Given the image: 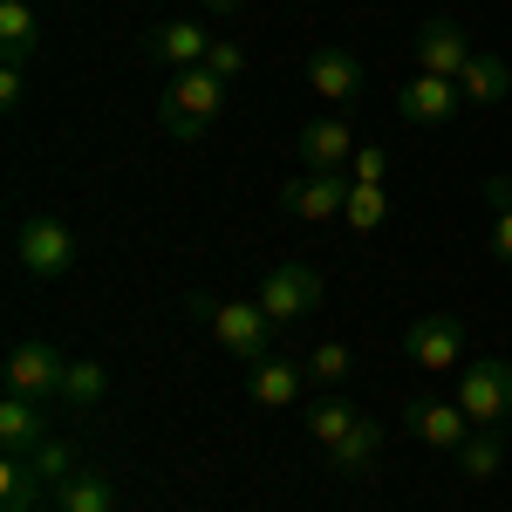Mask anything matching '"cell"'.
<instances>
[{"instance_id": "cell-1", "label": "cell", "mask_w": 512, "mask_h": 512, "mask_svg": "<svg viewBox=\"0 0 512 512\" xmlns=\"http://www.w3.org/2000/svg\"><path fill=\"white\" fill-rule=\"evenodd\" d=\"M219 110H226V82L212 69H178L158 96V123H164V137H178V144H198L219 123Z\"/></svg>"}, {"instance_id": "cell-2", "label": "cell", "mask_w": 512, "mask_h": 512, "mask_svg": "<svg viewBox=\"0 0 512 512\" xmlns=\"http://www.w3.org/2000/svg\"><path fill=\"white\" fill-rule=\"evenodd\" d=\"M192 315L212 328V342L233 355V362H267L274 355V321H267V308L260 301H192Z\"/></svg>"}, {"instance_id": "cell-3", "label": "cell", "mask_w": 512, "mask_h": 512, "mask_svg": "<svg viewBox=\"0 0 512 512\" xmlns=\"http://www.w3.org/2000/svg\"><path fill=\"white\" fill-rule=\"evenodd\" d=\"M14 260H21L28 280H62L69 267H76V233H69V219L28 212V219L14 226Z\"/></svg>"}, {"instance_id": "cell-4", "label": "cell", "mask_w": 512, "mask_h": 512, "mask_svg": "<svg viewBox=\"0 0 512 512\" xmlns=\"http://www.w3.org/2000/svg\"><path fill=\"white\" fill-rule=\"evenodd\" d=\"M451 403L472 417L478 431L506 424L512 417V362L506 355H478L472 369H458V396H451Z\"/></svg>"}, {"instance_id": "cell-5", "label": "cell", "mask_w": 512, "mask_h": 512, "mask_svg": "<svg viewBox=\"0 0 512 512\" xmlns=\"http://www.w3.org/2000/svg\"><path fill=\"white\" fill-rule=\"evenodd\" d=\"M321 294H328V287H321V274H315V267H301V260H280L274 274L260 280V308H267V321H274V328L315 315Z\"/></svg>"}, {"instance_id": "cell-6", "label": "cell", "mask_w": 512, "mask_h": 512, "mask_svg": "<svg viewBox=\"0 0 512 512\" xmlns=\"http://www.w3.org/2000/svg\"><path fill=\"white\" fill-rule=\"evenodd\" d=\"M403 355H410L424 376L458 369V355H465V321L458 315H417L410 328H403Z\"/></svg>"}, {"instance_id": "cell-7", "label": "cell", "mask_w": 512, "mask_h": 512, "mask_svg": "<svg viewBox=\"0 0 512 512\" xmlns=\"http://www.w3.org/2000/svg\"><path fill=\"white\" fill-rule=\"evenodd\" d=\"M349 192H355L349 171H308V178L280 185V205H287L294 219H308V226H328V219L349 212Z\"/></svg>"}, {"instance_id": "cell-8", "label": "cell", "mask_w": 512, "mask_h": 512, "mask_svg": "<svg viewBox=\"0 0 512 512\" xmlns=\"http://www.w3.org/2000/svg\"><path fill=\"white\" fill-rule=\"evenodd\" d=\"M62 376H69V362H62L55 342H14L7 349V390L14 396L48 403V396H62Z\"/></svg>"}, {"instance_id": "cell-9", "label": "cell", "mask_w": 512, "mask_h": 512, "mask_svg": "<svg viewBox=\"0 0 512 512\" xmlns=\"http://www.w3.org/2000/svg\"><path fill=\"white\" fill-rule=\"evenodd\" d=\"M308 89H315L328 110H349V103H362L369 76H362V62H355L349 48H315L308 55Z\"/></svg>"}, {"instance_id": "cell-10", "label": "cell", "mask_w": 512, "mask_h": 512, "mask_svg": "<svg viewBox=\"0 0 512 512\" xmlns=\"http://www.w3.org/2000/svg\"><path fill=\"white\" fill-rule=\"evenodd\" d=\"M465 110V96H458V82L451 76H417L396 89V117L417 123V130H437V123H451Z\"/></svg>"}, {"instance_id": "cell-11", "label": "cell", "mask_w": 512, "mask_h": 512, "mask_svg": "<svg viewBox=\"0 0 512 512\" xmlns=\"http://www.w3.org/2000/svg\"><path fill=\"white\" fill-rule=\"evenodd\" d=\"M478 48H472V35L458 28V21H424L417 28V76H465V62H472Z\"/></svg>"}, {"instance_id": "cell-12", "label": "cell", "mask_w": 512, "mask_h": 512, "mask_svg": "<svg viewBox=\"0 0 512 512\" xmlns=\"http://www.w3.org/2000/svg\"><path fill=\"white\" fill-rule=\"evenodd\" d=\"M205 55H212V41H205V28L198 21H164V28H151L144 35V62H158V69H205Z\"/></svg>"}, {"instance_id": "cell-13", "label": "cell", "mask_w": 512, "mask_h": 512, "mask_svg": "<svg viewBox=\"0 0 512 512\" xmlns=\"http://www.w3.org/2000/svg\"><path fill=\"white\" fill-rule=\"evenodd\" d=\"M403 424H410V437H424L431 451H458V444L478 431V424L465 417V410H458V403H437V396H417V403L403 410Z\"/></svg>"}, {"instance_id": "cell-14", "label": "cell", "mask_w": 512, "mask_h": 512, "mask_svg": "<svg viewBox=\"0 0 512 512\" xmlns=\"http://www.w3.org/2000/svg\"><path fill=\"white\" fill-rule=\"evenodd\" d=\"M294 151H301V164H308V171H349V158H355V130H349L342 117H315V123H301Z\"/></svg>"}, {"instance_id": "cell-15", "label": "cell", "mask_w": 512, "mask_h": 512, "mask_svg": "<svg viewBox=\"0 0 512 512\" xmlns=\"http://www.w3.org/2000/svg\"><path fill=\"white\" fill-rule=\"evenodd\" d=\"M301 383H308V362H287V355H267L246 369V396L260 410H294L301 403Z\"/></svg>"}, {"instance_id": "cell-16", "label": "cell", "mask_w": 512, "mask_h": 512, "mask_svg": "<svg viewBox=\"0 0 512 512\" xmlns=\"http://www.w3.org/2000/svg\"><path fill=\"white\" fill-rule=\"evenodd\" d=\"M48 417H41V403L35 396H0V451H7V458H35L41 444H48Z\"/></svg>"}, {"instance_id": "cell-17", "label": "cell", "mask_w": 512, "mask_h": 512, "mask_svg": "<svg viewBox=\"0 0 512 512\" xmlns=\"http://www.w3.org/2000/svg\"><path fill=\"white\" fill-rule=\"evenodd\" d=\"M35 55H41V14L28 0H0V62L28 69Z\"/></svg>"}, {"instance_id": "cell-18", "label": "cell", "mask_w": 512, "mask_h": 512, "mask_svg": "<svg viewBox=\"0 0 512 512\" xmlns=\"http://www.w3.org/2000/svg\"><path fill=\"white\" fill-rule=\"evenodd\" d=\"M103 396H110V369H103L96 355H82V362H69V376H62V396H55V403H62L69 417H89Z\"/></svg>"}, {"instance_id": "cell-19", "label": "cell", "mask_w": 512, "mask_h": 512, "mask_svg": "<svg viewBox=\"0 0 512 512\" xmlns=\"http://www.w3.org/2000/svg\"><path fill=\"white\" fill-rule=\"evenodd\" d=\"M458 96L478 103V110H492L499 96H512V69L499 62V55H472V62H465V76H458Z\"/></svg>"}, {"instance_id": "cell-20", "label": "cell", "mask_w": 512, "mask_h": 512, "mask_svg": "<svg viewBox=\"0 0 512 512\" xmlns=\"http://www.w3.org/2000/svg\"><path fill=\"white\" fill-rule=\"evenodd\" d=\"M376 451H383V424H376V417H362V424L328 451V465H335V478H362L369 465H376Z\"/></svg>"}, {"instance_id": "cell-21", "label": "cell", "mask_w": 512, "mask_h": 512, "mask_svg": "<svg viewBox=\"0 0 512 512\" xmlns=\"http://www.w3.org/2000/svg\"><path fill=\"white\" fill-rule=\"evenodd\" d=\"M41 499H48V478L28 458H7L0 465V512H41Z\"/></svg>"}, {"instance_id": "cell-22", "label": "cell", "mask_w": 512, "mask_h": 512, "mask_svg": "<svg viewBox=\"0 0 512 512\" xmlns=\"http://www.w3.org/2000/svg\"><path fill=\"white\" fill-rule=\"evenodd\" d=\"M55 512H117V485L103 472H76L69 485H55Z\"/></svg>"}, {"instance_id": "cell-23", "label": "cell", "mask_w": 512, "mask_h": 512, "mask_svg": "<svg viewBox=\"0 0 512 512\" xmlns=\"http://www.w3.org/2000/svg\"><path fill=\"white\" fill-rule=\"evenodd\" d=\"M355 424H362V410H355L349 396H321L315 410H308V437H315L321 451H335V444H342Z\"/></svg>"}, {"instance_id": "cell-24", "label": "cell", "mask_w": 512, "mask_h": 512, "mask_svg": "<svg viewBox=\"0 0 512 512\" xmlns=\"http://www.w3.org/2000/svg\"><path fill=\"white\" fill-rule=\"evenodd\" d=\"M451 458H458V472H465V478L485 485V478H499V465H506V444H499V431H472Z\"/></svg>"}, {"instance_id": "cell-25", "label": "cell", "mask_w": 512, "mask_h": 512, "mask_svg": "<svg viewBox=\"0 0 512 512\" xmlns=\"http://www.w3.org/2000/svg\"><path fill=\"white\" fill-rule=\"evenodd\" d=\"M485 205H492V260L512 267V178H485Z\"/></svg>"}, {"instance_id": "cell-26", "label": "cell", "mask_w": 512, "mask_h": 512, "mask_svg": "<svg viewBox=\"0 0 512 512\" xmlns=\"http://www.w3.org/2000/svg\"><path fill=\"white\" fill-rule=\"evenodd\" d=\"M308 376H315L321 390H342L355 376V349L349 342H315V355H308Z\"/></svg>"}, {"instance_id": "cell-27", "label": "cell", "mask_w": 512, "mask_h": 512, "mask_svg": "<svg viewBox=\"0 0 512 512\" xmlns=\"http://www.w3.org/2000/svg\"><path fill=\"white\" fill-rule=\"evenodd\" d=\"M28 465H35V472L48 478V492H55V485H69V478L82 472V465H76V444H69V437H48V444H41Z\"/></svg>"}, {"instance_id": "cell-28", "label": "cell", "mask_w": 512, "mask_h": 512, "mask_svg": "<svg viewBox=\"0 0 512 512\" xmlns=\"http://www.w3.org/2000/svg\"><path fill=\"white\" fill-rule=\"evenodd\" d=\"M342 219H349L355 233H376V226L390 219V198H383V185H355V192H349V212H342Z\"/></svg>"}, {"instance_id": "cell-29", "label": "cell", "mask_w": 512, "mask_h": 512, "mask_svg": "<svg viewBox=\"0 0 512 512\" xmlns=\"http://www.w3.org/2000/svg\"><path fill=\"white\" fill-rule=\"evenodd\" d=\"M349 178L355 185H383V178H390V151H383V144H355Z\"/></svg>"}, {"instance_id": "cell-30", "label": "cell", "mask_w": 512, "mask_h": 512, "mask_svg": "<svg viewBox=\"0 0 512 512\" xmlns=\"http://www.w3.org/2000/svg\"><path fill=\"white\" fill-rule=\"evenodd\" d=\"M205 69L219 82H233L239 69H246V55H239V41H212V55H205Z\"/></svg>"}, {"instance_id": "cell-31", "label": "cell", "mask_w": 512, "mask_h": 512, "mask_svg": "<svg viewBox=\"0 0 512 512\" xmlns=\"http://www.w3.org/2000/svg\"><path fill=\"white\" fill-rule=\"evenodd\" d=\"M28 96V69H0V110H21Z\"/></svg>"}, {"instance_id": "cell-32", "label": "cell", "mask_w": 512, "mask_h": 512, "mask_svg": "<svg viewBox=\"0 0 512 512\" xmlns=\"http://www.w3.org/2000/svg\"><path fill=\"white\" fill-rule=\"evenodd\" d=\"M205 7H212V14H233V7H239V0H205Z\"/></svg>"}]
</instances>
